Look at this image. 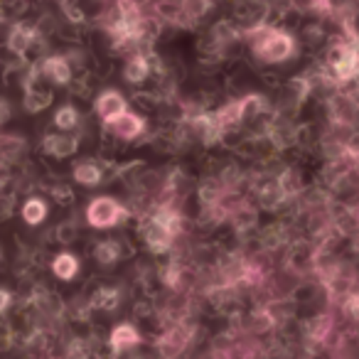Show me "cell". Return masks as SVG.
Returning <instances> with one entry per match:
<instances>
[{
  "label": "cell",
  "mask_w": 359,
  "mask_h": 359,
  "mask_svg": "<svg viewBox=\"0 0 359 359\" xmlns=\"http://www.w3.org/2000/svg\"><path fill=\"white\" fill-rule=\"evenodd\" d=\"M126 79L133 81V84H138V81H143L145 76H148V60L145 57H133V60L126 65Z\"/></svg>",
  "instance_id": "16"
},
{
  "label": "cell",
  "mask_w": 359,
  "mask_h": 359,
  "mask_svg": "<svg viewBox=\"0 0 359 359\" xmlns=\"http://www.w3.org/2000/svg\"><path fill=\"white\" fill-rule=\"evenodd\" d=\"M55 123H57V128H62V130H72L79 123V114H76L74 106H62L55 114Z\"/></svg>",
  "instance_id": "17"
},
{
  "label": "cell",
  "mask_w": 359,
  "mask_h": 359,
  "mask_svg": "<svg viewBox=\"0 0 359 359\" xmlns=\"http://www.w3.org/2000/svg\"><path fill=\"white\" fill-rule=\"evenodd\" d=\"M11 303H13V295H11V290L0 288V313H6V310L11 308Z\"/></svg>",
  "instance_id": "20"
},
{
  "label": "cell",
  "mask_w": 359,
  "mask_h": 359,
  "mask_svg": "<svg viewBox=\"0 0 359 359\" xmlns=\"http://www.w3.org/2000/svg\"><path fill=\"white\" fill-rule=\"evenodd\" d=\"M246 104H249V99H246V101H234V104L224 106V109H222L219 114L215 116V118H217V123H219V128L224 130L226 126H234V123H239V121H241V116H244V111H246Z\"/></svg>",
  "instance_id": "13"
},
{
  "label": "cell",
  "mask_w": 359,
  "mask_h": 359,
  "mask_svg": "<svg viewBox=\"0 0 359 359\" xmlns=\"http://www.w3.org/2000/svg\"><path fill=\"white\" fill-rule=\"evenodd\" d=\"M45 150L50 155H57V158H67V155H72L76 150V140L65 138V135H47Z\"/></svg>",
  "instance_id": "14"
},
{
  "label": "cell",
  "mask_w": 359,
  "mask_h": 359,
  "mask_svg": "<svg viewBox=\"0 0 359 359\" xmlns=\"http://www.w3.org/2000/svg\"><path fill=\"white\" fill-rule=\"evenodd\" d=\"M45 217H47V202L40 200V197H32V200H27L25 205H22V219L30 226L42 224Z\"/></svg>",
  "instance_id": "9"
},
{
  "label": "cell",
  "mask_w": 359,
  "mask_h": 359,
  "mask_svg": "<svg viewBox=\"0 0 359 359\" xmlns=\"http://www.w3.org/2000/svg\"><path fill=\"white\" fill-rule=\"evenodd\" d=\"M42 72H45V76H50L57 86L69 84V79H72V69H69V65H67L65 57H50V60H45Z\"/></svg>",
  "instance_id": "8"
},
{
  "label": "cell",
  "mask_w": 359,
  "mask_h": 359,
  "mask_svg": "<svg viewBox=\"0 0 359 359\" xmlns=\"http://www.w3.org/2000/svg\"><path fill=\"white\" fill-rule=\"evenodd\" d=\"M32 37H35V30L27 27L25 22H20V25L13 27L11 35H8V45H11L13 52H25L27 47H30Z\"/></svg>",
  "instance_id": "11"
},
{
  "label": "cell",
  "mask_w": 359,
  "mask_h": 359,
  "mask_svg": "<svg viewBox=\"0 0 359 359\" xmlns=\"http://www.w3.org/2000/svg\"><path fill=\"white\" fill-rule=\"evenodd\" d=\"M74 180L79 185H86V187H94L101 182V170L96 168L94 163H81L74 168Z\"/></svg>",
  "instance_id": "15"
},
{
  "label": "cell",
  "mask_w": 359,
  "mask_h": 359,
  "mask_svg": "<svg viewBox=\"0 0 359 359\" xmlns=\"http://www.w3.org/2000/svg\"><path fill=\"white\" fill-rule=\"evenodd\" d=\"M121 249L116 241H101L99 246H96V261H101V264H114L116 259H118Z\"/></svg>",
  "instance_id": "18"
},
{
  "label": "cell",
  "mask_w": 359,
  "mask_h": 359,
  "mask_svg": "<svg viewBox=\"0 0 359 359\" xmlns=\"http://www.w3.org/2000/svg\"><path fill=\"white\" fill-rule=\"evenodd\" d=\"M334 74L337 79H352V76L359 74V50L354 45L342 47L339 57L334 60Z\"/></svg>",
  "instance_id": "4"
},
{
  "label": "cell",
  "mask_w": 359,
  "mask_h": 359,
  "mask_svg": "<svg viewBox=\"0 0 359 359\" xmlns=\"http://www.w3.org/2000/svg\"><path fill=\"white\" fill-rule=\"evenodd\" d=\"M126 217V210L111 197H96L86 210V222L94 229H109V226L118 224V219Z\"/></svg>",
  "instance_id": "3"
},
{
  "label": "cell",
  "mask_w": 359,
  "mask_h": 359,
  "mask_svg": "<svg viewBox=\"0 0 359 359\" xmlns=\"http://www.w3.org/2000/svg\"><path fill=\"white\" fill-rule=\"evenodd\" d=\"M138 332H135L133 325H118V327L111 332V347L116 349V352H121V349L130 347V344H138Z\"/></svg>",
  "instance_id": "12"
},
{
  "label": "cell",
  "mask_w": 359,
  "mask_h": 359,
  "mask_svg": "<svg viewBox=\"0 0 359 359\" xmlns=\"http://www.w3.org/2000/svg\"><path fill=\"white\" fill-rule=\"evenodd\" d=\"M116 298H118L116 290H99L94 295V305H99V308H116V303H118Z\"/></svg>",
  "instance_id": "19"
},
{
  "label": "cell",
  "mask_w": 359,
  "mask_h": 359,
  "mask_svg": "<svg viewBox=\"0 0 359 359\" xmlns=\"http://www.w3.org/2000/svg\"><path fill=\"white\" fill-rule=\"evenodd\" d=\"M254 40V52L259 60L264 62H283L293 55V40L285 35L283 30L276 27H259V30L249 32Z\"/></svg>",
  "instance_id": "1"
},
{
  "label": "cell",
  "mask_w": 359,
  "mask_h": 359,
  "mask_svg": "<svg viewBox=\"0 0 359 359\" xmlns=\"http://www.w3.org/2000/svg\"><path fill=\"white\" fill-rule=\"evenodd\" d=\"M177 229H180V217L163 210L150 222L148 231H145V241H148V246L153 251H165L170 246V241H172V236L177 234Z\"/></svg>",
  "instance_id": "2"
},
{
  "label": "cell",
  "mask_w": 359,
  "mask_h": 359,
  "mask_svg": "<svg viewBox=\"0 0 359 359\" xmlns=\"http://www.w3.org/2000/svg\"><path fill=\"white\" fill-rule=\"evenodd\" d=\"M187 334H190V330H185V327L170 330V332L165 334L163 339H160L158 352L163 354V357H175V354H180L182 349H185V344H187Z\"/></svg>",
  "instance_id": "7"
},
{
  "label": "cell",
  "mask_w": 359,
  "mask_h": 359,
  "mask_svg": "<svg viewBox=\"0 0 359 359\" xmlns=\"http://www.w3.org/2000/svg\"><path fill=\"white\" fill-rule=\"evenodd\" d=\"M96 111H99V116L104 121L116 118V116L126 111L123 96H121L118 91H106V94H101L99 99H96Z\"/></svg>",
  "instance_id": "6"
},
{
  "label": "cell",
  "mask_w": 359,
  "mask_h": 359,
  "mask_svg": "<svg viewBox=\"0 0 359 359\" xmlns=\"http://www.w3.org/2000/svg\"><path fill=\"white\" fill-rule=\"evenodd\" d=\"M52 271H55L57 278L72 280L76 276V271H79V261H76V256H72V254H60L55 261H52Z\"/></svg>",
  "instance_id": "10"
},
{
  "label": "cell",
  "mask_w": 359,
  "mask_h": 359,
  "mask_svg": "<svg viewBox=\"0 0 359 359\" xmlns=\"http://www.w3.org/2000/svg\"><path fill=\"white\" fill-rule=\"evenodd\" d=\"M106 123H109V128L114 130L118 138H126V140L135 138V135H140V130H143V121H140L138 116L128 114V111L118 114L116 118L106 121Z\"/></svg>",
  "instance_id": "5"
}]
</instances>
